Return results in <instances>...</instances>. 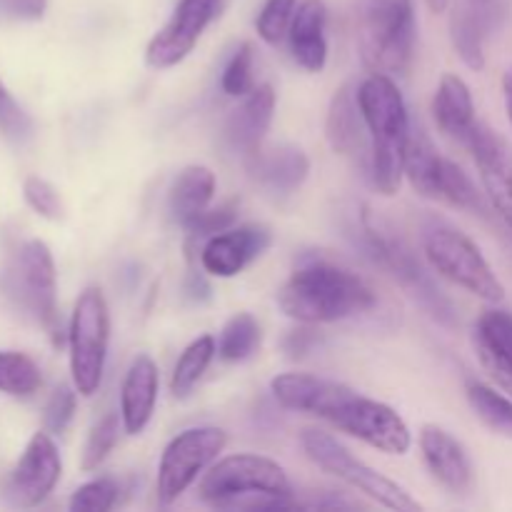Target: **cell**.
<instances>
[{"mask_svg":"<svg viewBox=\"0 0 512 512\" xmlns=\"http://www.w3.org/2000/svg\"><path fill=\"white\" fill-rule=\"evenodd\" d=\"M110 343V310L100 288H85L78 295L68 325L70 378L75 390L93 398L103 383Z\"/></svg>","mask_w":512,"mask_h":512,"instance_id":"obj_10","label":"cell"},{"mask_svg":"<svg viewBox=\"0 0 512 512\" xmlns=\"http://www.w3.org/2000/svg\"><path fill=\"white\" fill-rule=\"evenodd\" d=\"M318 343H320L318 333H313L310 328H300V330H293V333L285 338L283 345H285V353H288L290 358H303V355H308Z\"/></svg>","mask_w":512,"mask_h":512,"instance_id":"obj_43","label":"cell"},{"mask_svg":"<svg viewBox=\"0 0 512 512\" xmlns=\"http://www.w3.org/2000/svg\"><path fill=\"white\" fill-rule=\"evenodd\" d=\"M420 453H423L425 468L440 488L453 495H468V490L473 488V463L465 445L455 435H450L440 425H423Z\"/></svg>","mask_w":512,"mask_h":512,"instance_id":"obj_16","label":"cell"},{"mask_svg":"<svg viewBox=\"0 0 512 512\" xmlns=\"http://www.w3.org/2000/svg\"><path fill=\"white\" fill-rule=\"evenodd\" d=\"M75 385L60 383L58 388L50 393L48 403L43 408V425L50 435H63L68 430V425L73 423L75 418V405H78V398H75Z\"/></svg>","mask_w":512,"mask_h":512,"instance_id":"obj_37","label":"cell"},{"mask_svg":"<svg viewBox=\"0 0 512 512\" xmlns=\"http://www.w3.org/2000/svg\"><path fill=\"white\" fill-rule=\"evenodd\" d=\"M278 305L298 323L323 325L368 313L375 305V293L353 270L328 260H310L285 280L278 290Z\"/></svg>","mask_w":512,"mask_h":512,"instance_id":"obj_3","label":"cell"},{"mask_svg":"<svg viewBox=\"0 0 512 512\" xmlns=\"http://www.w3.org/2000/svg\"><path fill=\"white\" fill-rule=\"evenodd\" d=\"M3 290L58 343V273H55L53 253L43 240H25L13 250L5 265Z\"/></svg>","mask_w":512,"mask_h":512,"instance_id":"obj_8","label":"cell"},{"mask_svg":"<svg viewBox=\"0 0 512 512\" xmlns=\"http://www.w3.org/2000/svg\"><path fill=\"white\" fill-rule=\"evenodd\" d=\"M445 158L433 148L428 135H410L405 153V178L418 195L428 200H440V180H443Z\"/></svg>","mask_w":512,"mask_h":512,"instance_id":"obj_25","label":"cell"},{"mask_svg":"<svg viewBox=\"0 0 512 512\" xmlns=\"http://www.w3.org/2000/svg\"><path fill=\"white\" fill-rule=\"evenodd\" d=\"M273 243L270 228L260 223L238 225L213 235L200 245V268L213 278H235Z\"/></svg>","mask_w":512,"mask_h":512,"instance_id":"obj_15","label":"cell"},{"mask_svg":"<svg viewBox=\"0 0 512 512\" xmlns=\"http://www.w3.org/2000/svg\"><path fill=\"white\" fill-rule=\"evenodd\" d=\"M260 340H263V333H260L258 320L250 313H238L220 330L218 355L225 363H243L258 353Z\"/></svg>","mask_w":512,"mask_h":512,"instance_id":"obj_28","label":"cell"},{"mask_svg":"<svg viewBox=\"0 0 512 512\" xmlns=\"http://www.w3.org/2000/svg\"><path fill=\"white\" fill-rule=\"evenodd\" d=\"M425 3H428V8L433 10V13H445L450 5V0H425Z\"/></svg>","mask_w":512,"mask_h":512,"instance_id":"obj_46","label":"cell"},{"mask_svg":"<svg viewBox=\"0 0 512 512\" xmlns=\"http://www.w3.org/2000/svg\"><path fill=\"white\" fill-rule=\"evenodd\" d=\"M298 508L303 510H358L363 505L358 500H350L335 490H308L298 495Z\"/></svg>","mask_w":512,"mask_h":512,"instance_id":"obj_40","label":"cell"},{"mask_svg":"<svg viewBox=\"0 0 512 512\" xmlns=\"http://www.w3.org/2000/svg\"><path fill=\"white\" fill-rule=\"evenodd\" d=\"M360 245H363L365 255L388 270L390 278L435 320V323L445 325V328H455L458 323V313H455L453 303L448 295L438 288L433 275L425 270L420 263L418 253L413 245L393 228V223L380 218L370 208L360 213Z\"/></svg>","mask_w":512,"mask_h":512,"instance_id":"obj_5","label":"cell"},{"mask_svg":"<svg viewBox=\"0 0 512 512\" xmlns=\"http://www.w3.org/2000/svg\"><path fill=\"white\" fill-rule=\"evenodd\" d=\"M220 3L223 0H180L168 23L150 38L145 63L155 70H168L183 63L193 53L205 28L220 13Z\"/></svg>","mask_w":512,"mask_h":512,"instance_id":"obj_13","label":"cell"},{"mask_svg":"<svg viewBox=\"0 0 512 512\" xmlns=\"http://www.w3.org/2000/svg\"><path fill=\"white\" fill-rule=\"evenodd\" d=\"M358 103L370 138V185L385 198H393L405 178V153L413 135L408 105L395 80L383 73H370L358 85Z\"/></svg>","mask_w":512,"mask_h":512,"instance_id":"obj_2","label":"cell"},{"mask_svg":"<svg viewBox=\"0 0 512 512\" xmlns=\"http://www.w3.org/2000/svg\"><path fill=\"white\" fill-rule=\"evenodd\" d=\"M235 218H238V203H235V200H228V203L218 205V208H208L188 228V245L203 243V240L233 228Z\"/></svg>","mask_w":512,"mask_h":512,"instance_id":"obj_39","label":"cell"},{"mask_svg":"<svg viewBox=\"0 0 512 512\" xmlns=\"http://www.w3.org/2000/svg\"><path fill=\"white\" fill-rule=\"evenodd\" d=\"M120 483L113 478H95L90 483L80 485L70 495L68 508L73 512H108L118 505Z\"/></svg>","mask_w":512,"mask_h":512,"instance_id":"obj_33","label":"cell"},{"mask_svg":"<svg viewBox=\"0 0 512 512\" xmlns=\"http://www.w3.org/2000/svg\"><path fill=\"white\" fill-rule=\"evenodd\" d=\"M415 38L413 0H358V48L370 73H408Z\"/></svg>","mask_w":512,"mask_h":512,"instance_id":"obj_6","label":"cell"},{"mask_svg":"<svg viewBox=\"0 0 512 512\" xmlns=\"http://www.w3.org/2000/svg\"><path fill=\"white\" fill-rule=\"evenodd\" d=\"M433 118L440 133L453 143L468 148L478 118H475V103L470 85L460 75L445 73L440 78L438 90L433 98Z\"/></svg>","mask_w":512,"mask_h":512,"instance_id":"obj_22","label":"cell"},{"mask_svg":"<svg viewBox=\"0 0 512 512\" xmlns=\"http://www.w3.org/2000/svg\"><path fill=\"white\" fill-rule=\"evenodd\" d=\"M275 115V90L263 83L240 98V105L225 120V140L238 153L250 155L263 145Z\"/></svg>","mask_w":512,"mask_h":512,"instance_id":"obj_18","label":"cell"},{"mask_svg":"<svg viewBox=\"0 0 512 512\" xmlns=\"http://www.w3.org/2000/svg\"><path fill=\"white\" fill-rule=\"evenodd\" d=\"M33 133V118L25 113L23 105L13 98V93H10L3 85V80H0V135H3L5 140H10V143L25 145L30 143Z\"/></svg>","mask_w":512,"mask_h":512,"instance_id":"obj_34","label":"cell"},{"mask_svg":"<svg viewBox=\"0 0 512 512\" xmlns=\"http://www.w3.org/2000/svg\"><path fill=\"white\" fill-rule=\"evenodd\" d=\"M120 428H123V418H118V413L103 415V418L90 428L83 445V460H80V468H83L85 473H93V470H98L100 465L108 460V455L113 453V448L118 445Z\"/></svg>","mask_w":512,"mask_h":512,"instance_id":"obj_31","label":"cell"},{"mask_svg":"<svg viewBox=\"0 0 512 512\" xmlns=\"http://www.w3.org/2000/svg\"><path fill=\"white\" fill-rule=\"evenodd\" d=\"M468 150L478 165L480 183L488 203L512 230V148L508 140L478 120L468 140Z\"/></svg>","mask_w":512,"mask_h":512,"instance_id":"obj_14","label":"cell"},{"mask_svg":"<svg viewBox=\"0 0 512 512\" xmlns=\"http://www.w3.org/2000/svg\"><path fill=\"white\" fill-rule=\"evenodd\" d=\"M295 8H298V0H265L263 10L258 13V20H255L260 38L268 45H278L280 40L288 38Z\"/></svg>","mask_w":512,"mask_h":512,"instance_id":"obj_36","label":"cell"},{"mask_svg":"<svg viewBox=\"0 0 512 512\" xmlns=\"http://www.w3.org/2000/svg\"><path fill=\"white\" fill-rule=\"evenodd\" d=\"M215 353H218V343H215L213 335H200L198 340L188 345L183 350V355L178 358L173 370V378H170V393L178 400L190 398L198 383L203 380L205 370L213 363Z\"/></svg>","mask_w":512,"mask_h":512,"instance_id":"obj_26","label":"cell"},{"mask_svg":"<svg viewBox=\"0 0 512 512\" xmlns=\"http://www.w3.org/2000/svg\"><path fill=\"white\" fill-rule=\"evenodd\" d=\"M23 198L30 205L33 213H38L45 220H60L63 218V200L60 193L48 183V180L30 175L23 183Z\"/></svg>","mask_w":512,"mask_h":512,"instance_id":"obj_38","label":"cell"},{"mask_svg":"<svg viewBox=\"0 0 512 512\" xmlns=\"http://www.w3.org/2000/svg\"><path fill=\"white\" fill-rule=\"evenodd\" d=\"M253 58L255 55L250 43L238 45V50L230 55V60L223 68V78H220V88H223L225 95H230V98H243V95H248L255 88Z\"/></svg>","mask_w":512,"mask_h":512,"instance_id":"obj_35","label":"cell"},{"mask_svg":"<svg viewBox=\"0 0 512 512\" xmlns=\"http://www.w3.org/2000/svg\"><path fill=\"white\" fill-rule=\"evenodd\" d=\"M473 345H475V353H478L480 365L485 368V373H488L490 378H493L495 383H498L500 388H503L505 393L512 398V365L505 363L503 358H498V355H495L493 350L485 348V345L475 343V340H473Z\"/></svg>","mask_w":512,"mask_h":512,"instance_id":"obj_41","label":"cell"},{"mask_svg":"<svg viewBox=\"0 0 512 512\" xmlns=\"http://www.w3.org/2000/svg\"><path fill=\"white\" fill-rule=\"evenodd\" d=\"M300 448H303L305 458H308L315 468L333 475L340 483L353 488L355 493H363L365 498L375 500V503L383 505V508L398 512L423 510V505H420L403 485L395 483L388 475L378 473L375 468H370V465L363 463L360 458H355L343 443H338V440L330 433H325V430H303V433H300Z\"/></svg>","mask_w":512,"mask_h":512,"instance_id":"obj_9","label":"cell"},{"mask_svg":"<svg viewBox=\"0 0 512 512\" xmlns=\"http://www.w3.org/2000/svg\"><path fill=\"white\" fill-rule=\"evenodd\" d=\"M325 138L338 155L370 153L368 125L358 103V85L345 83L335 90L325 118Z\"/></svg>","mask_w":512,"mask_h":512,"instance_id":"obj_20","label":"cell"},{"mask_svg":"<svg viewBox=\"0 0 512 512\" xmlns=\"http://www.w3.org/2000/svg\"><path fill=\"white\" fill-rule=\"evenodd\" d=\"M215 195V173L205 165H188L178 173L168 195L170 220L188 230L205 210L210 208Z\"/></svg>","mask_w":512,"mask_h":512,"instance_id":"obj_23","label":"cell"},{"mask_svg":"<svg viewBox=\"0 0 512 512\" xmlns=\"http://www.w3.org/2000/svg\"><path fill=\"white\" fill-rule=\"evenodd\" d=\"M185 295H188L193 303H205V300H210L208 280L200 273H190L188 280H185Z\"/></svg>","mask_w":512,"mask_h":512,"instance_id":"obj_44","label":"cell"},{"mask_svg":"<svg viewBox=\"0 0 512 512\" xmlns=\"http://www.w3.org/2000/svg\"><path fill=\"white\" fill-rule=\"evenodd\" d=\"M43 385V373L38 363L25 353L0 350V393L13 398H30Z\"/></svg>","mask_w":512,"mask_h":512,"instance_id":"obj_29","label":"cell"},{"mask_svg":"<svg viewBox=\"0 0 512 512\" xmlns=\"http://www.w3.org/2000/svg\"><path fill=\"white\" fill-rule=\"evenodd\" d=\"M158 385L160 375L155 360L145 353L138 355L130 363L120 388V418L128 435H140L148 428L158 403Z\"/></svg>","mask_w":512,"mask_h":512,"instance_id":"obj_19","label":"cell"},{"mask_svg":"<svg viewBox=\"0 0 512 512\" xmlns=\"http://www.w3.org/2000/svg\"><path fill=\"white\" fill-rule=\"evenodd\" d=\"M270 390L285 410L328 420L333 428L385 455H405L413 445L408 423L398 410L343 383L308 373H283L273 378Z\"/></svg>","mask_w":512,"mask_h":512,"instance_id":"obj_1","label":"cell"},{"mask_svg":"<svg viewBox=\"0 0 512 512\" xmlns=\"http://www.w3.org/2000/svg\"><path fill=\"white\" fill-rule=\"evenodd\" d=\"M468 403L473 413L478 415L480 423L493 430L500 438L512 440V398L500 393L493 385L470 383L468 385Z\"/></svg>","mask_w":512,"mask_h":512,"instance_id":"obj_27","label":"cell"},{"mask_svg":"<svg viewBox=\"0 0 512 512\" xmlns=\"http://www.w3.org/2000/svg\"><path fill=\"white\" fill-rule=\"evenodd\" d=\"M488 3L490 0H470L450 15V40L455 53L475 73L485 68V35L490 28V13L485 8Z\"/></svg>","mask_w":512,"mask_h":512,"instance_id":"obj_24","label":"cell"},{"mask_svg":"<svg viewBox=\"0 0 512 512\" xmlns=\"http://www.w3.org/2000/svg\"><path fill=\"white\" fill-rule=\"evenodd\" d=\"M63 473L58 445L48 430L35 433L3 483V500L13 508H38L58 485Z\"/></svg>","mask_w":512,"mask_h":512,"instance_id":"obj_12","label":"cell"},{"mask_svg":"<svg viewBox=\"0 0 512 512\" xmlns=\"http://www.w3.org/2000/svg\"><path fill=\"white\" fill-rule=\"evenodd\" d=\"M440 200L453 208L465 210V213L473 215H485L488 213V205H485V193H480L478 185L470 180V175L460 168L458 163L445 158L443 165V180H440Z\"/></svg>","mask_w":512,"mask_h":512,"instance_id":"obj_30","label":"cell"},{"mask_svg":"<svg viewBox=\"0 0 512 512\" xmlns=\"http://www.w3.org/2000/svg\"><path fill=\"white\" fill-rule=\"evenodd\" d=\"M325 25H328V8L323 0H303L295 8L288 30V45L295 63L308 73H320L328 63Z\"/></svg>","mask_w":512,"mask_h":512,"instance_id":"obj_21","label":"cell"},{"mask_svg":"<svg viewBox=\"0 0 512 512\" xmlns=\"http://www.w3.org/2000/svg\"><path fill=\"white\" fill-rule=\"evenodd\" d=\"M503 98H505V110H508V118L512 125V65L503 75Z\"/></svg>","mask_w":512,"mask_h":512,"instance_id":"obj_45","label":"cell"},{"mask_svg":"<svg viewBox=\"0 0 512 512\" xmlns=\"http://www.w3.org/2000/svg\"><path fill=\"white\" fill-rule=\"evenodd\" d=\"M228 445L225 430L205 425V428H190L175 435L163 450L158 465V503L173 505L190 485L203 478L205 470L218 460Z\"/></svg>","mask_w":512,"mask_h":512,"instance_id":"obj_11","label":"cell"},{"mask_svg":"<svg viewBox=\"0 0 512 512\" xmlns=\"http://www.w3.org/2000/svg\"><path fill=\"white\" fill-rule=\"evenodd\" d=\"M473 340L512 365V313L508 310H485L475 325Z\"/></svg>","mask_w":512,"mask_h":512,"instance_id":"obj_32","label":"cell"},{"mask_svg":"<svg viewBox=\"0 0 512 512\" xmlns=\"http://www.w3.org/2000/svg\"><path fill=\"white\" fill-rule=\"evenodd\" d=\"M48 8V0H0L3 20H40Z\"/></svg>","mask_w":512,"mask_h":512,"instance_id":"obj_42","label":"cell"},{"mask_svg":"<svg viewBox=\"0 0 512 512\" xmlns=\"http://www.w3.org/2000/svg\"><path fill=\"white\" fill-rule=\"evenodd\" d=\"M250 178L273 195H293L310 175V158L295 145H270L245 155Z\"/></svg>","mask_w":512,"mask_h":512,"instance_id":"obj_17","label":"cell"},{"mask_svg":"<svg viewBox=\"0 0 512 512\" xmlns=\"http://www.w3.org/2000/svg\"><path fill=\"white\" fill-rule=\"evenodd\" d=\"M203 503L220 510H295L298 493L283 465L265 455L238 453L218 460L198 485Z\"/></svg>","mask_w":512,"mask_h":512,"instance_id":"obj_4","label":"cell"},{"mask_svg":"<svg viewBox=\"0 0 512 512\" xmlns=\"http://www.w3.org/2000/svg\"><path fill=\"white\" fill-rule=\"evenodd\" d=\"M423 253L430 268L485 303H500L505 288L485 260L483 250L448 220L430 218L423 225Z\"/></svg>","mask_w":512,"mask_h":512,"instance_id":"obj_7","label":"cell"}]
</instances>
